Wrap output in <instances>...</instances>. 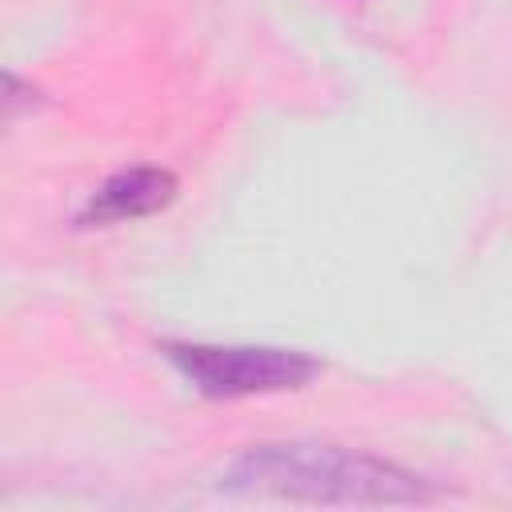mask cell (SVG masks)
Wrapping results in <instances>:
<instances>
[{
    "label": "cell",
    "mask_w": 512,
    "mask_h": 512,
    "mask_svg": "<svg viewBox=\"0 0 512 512\" xmlns=\"http://www.w3.org/2000/svg\"><path fill=\"white\" fill-rule=\"evenodd\" d=\"M172 368L204 396L240 400L292 392L316 380L320 364L296 348H256V344H164Z\"/></svg>",
    "instance_id": "obj_2"
},
{
    "label": "cell",
    "mask_w": 512,
    "mask_h": 512,
    "mask_svg": "<svg viewBox=\"0 0 512 512\" xmlns=\"http://www.w3.org/2000/svg\"><path fill=\"white\" fill-rule=\"evenodd\" d=\"M172 200H176V176L168 168H124L88 196L80 224L92 228V224L140 220L168 208Z\"/></svg>",
    "instance_id": "obj_3"
},
{
    "label": "cell",
    "mask_w": 512,
    "mask_h": 512,
    "mask_svg": "<svg viewBox=\"0 0 512 512\" xmlns=\"http://www.w3.org/2000/svg\"><path fill=\"white\" fill-rule=\"evenodd\" d=\"M220 492L292 504H432L436 488L392 460L336 444H256L220 472Z\"/></svg>",
    "instance_id": "obj_1"
}]
</instances>
